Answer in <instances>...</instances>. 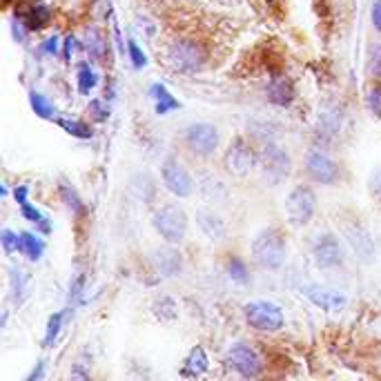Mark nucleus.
<instances>
[{
    "instance_id": "nucleus-1",
    "label": "nucleus",
    "mask_w": 381,
    "mask_h": 381,
    "mask_svg": "<svg viewBox=\"0 0 381 381\" xmlns=\"http://www.w3.org/2000/svg\"><path fill=\"white\" fill-rule=\"evenodd\" d=\"M252 261L263 270H279L286 263L288 241L279 228H263L250 245Z\"/></svg>"
},
{
    "instance_id": "nucleus-2",
    "label": "nucleus",
    "mask_w": 381,
    "mask_h": 381,
    "mask_svg": "<svg viewBox=\"0 0 381 381\" xmlns=\"http://www.w3.org/2000/svg\"><path fill=\"white\" fill-rule=\"evenodd\" d=\"M156 235L169 245H179L188 235V214L176 203L161 205L152 216Z\"/></svg>"
},
{
    "instance_id": "nucleus-3",
    "label": "nucleus",
    "mask_w": 381,
    "mask_h": 381,
    "mask_svg": "<svg viewBox=\"0 0 381 381\" xmlns=\"http://www.w3.org/2000/svg\"><path fill=\"white\" fill-rule=\"evenodd\" d=\"M167 60H169V67L179 74H196L203 69L207 60V52L199 41L181 39L169 45Z\"/></svg>"
},
{
    "instance_id": "nucleus-4",
    "label": "nucleus",
    "mask_w": 381,
    "mask_h": 381,
    "mask_svg": "<svg viewBox=\"0 0 381 381\" xmlns=\"http://www.w3.org/2000/svg\"><path fill=\"white\" fill-rule=\"evenodd\" d=\"M317 212V194L310 186H294L286 199V219L292 228H305Z\"/></svg>"
},
{
    "instance_id": "nucleus-5",
    "label": "nucleus",
    "mask_w": 381,
    "mask_h": 381,
    "mask_svg": "<svg viewBox=\"0 0 381 381\" xmlns=\"http://www.w3.org/2000/svg\"><path fill=\"white\" fill-rule=\"evenodd\" d=\"M243 317L250 324V328L259 330V333H277L284 328L286 317L284 310L272 301H250L243 305Z\"/></svg>"
},
{
    "instance_id": "nucleus-6",
    "label": "nucleus",
    "mask_w": 381,
    "mask_h": 381,
    "mask_svg": "<svg viewBox=\"0 0 381 381\" xmlns=\"http://www.w3.org/2000/svg\"><path fill=\"white\" fill-rule=\"evenodd\" d=\"M259 156L261 152L243 137H237L228 145L226 156H223V165L232 176H248L250 172L259 165Z\"/></svg>"
},
{
    "instance_id": "nucleus-7",
    "label": "nucleus",
    "mask_w": 381,
    "mask_h": 381,
    "mask_svg": "<svg viewBox=\"0 0 381 381\" xmlns=\"http://www.w3.org/2000/svg\"><path fill=\"white\" fill-rule=\"evenodd\" d=\"M259 152H261L259 165H261V172H263L265 181L272 183V186L284 183L290 176V169H292L290 154L281 145H277L275 141H265Z\"/></svg>"
},
{
    "instance_id": "nucleus-8",
    "label": "nucleus",
    "mask_w": 381,
    "mask_h": 381,
    "mask_svg": "<svg viewBox=\"0 0 381 381\" xmlns=\"http://www.w3.org/2000/svg\"><path fill=\"white\" fill-rule=\"evenodd\" d=\"M226 363L243 379H259L263 373V359L252 343H232L226 352Z\"/></svg>"
},
{
    "instance_id": "nucleus-9",
    "label": "nucleus",
    "mask_w": 381,
    "mask_h": 381,
    "mask_svg": "<svg viewBox=\"0 0 381 381\" xmlns=\"http://www.w3.org/2000/svg\"><path fill=\"white\" fill-rule=\"evenodd\" d=\"M312 261L319 270H335L341 268L346 261V252L337 235L333 232H324L317 235L312 241Z\"/></svg>"
},
{
    "instance_id": "nucleus-10",
    "label": "nucleus",
    "mask_w": 381,
    "mask_h": 381,
    "mask_svg": "<svg viewBox=\"0 0 381 381\" xmlns=\"http://www.w3.org/2000/svg\"><path fill=\"white\" fill-rule=\"evenodd\" d=\"M161 179H163L165 190L169 194L179 196V199H188V196L194 192L192 174L188 172V167L174 156H167L165 161L161 163Z\"/></svg>"
},
{
    "instance_id": "nucleus-11",
    "label": "nucleus",
    "mask_w": 381,
    "mask_h": 381,
    "mask_svg": "<svg viewBox=\"0 0 381 381\" xmlns=\"http://www.w3.org/2000/svg\"><path fill=\"white\" fill-rule=\"evenodd\" d=\"M183 143L194 156L207 158L216 152L219 147V130L210 123H192L183 134Z\"/></svg>"
},
{
    "instance_id": "nucleus-12",
    "label": "nucleus",
    "mask_w": 381,
    "mask_h": 381,
    "mask_svg": "<svg viewBox=\"0 0 381 381\" xmlns=\"http://www.w3.org/2000/svg\"><path fill=\"white\" fill-rule=\"evenodd\" d=\"M303 167H305V174H308L314 183H321V186H335V183L341 179L339 165L324 150H317V147L305 154Z\"/></svg>"
},
{
    "instance_id": "nucleus-13",
    "label": "nucleus",
    "mask_w": 381,
    "mask_h": 381,
    "mask_svg": "<svg viewBox=\"0 0 381 381\" xmlns=\"http://www.w3.org/2000/svg\"><path fill=\"white\" fill-rule=\"evenodd\" d=\"M301 294L324 312H339V310L346 308V303H348L346 294H341L337 290L321 288V286H305L301 290Z\"/></svg>"
},
{
    "instance_id": "nucleus-14",
    "label": "nucleus",
    "mask_w": 381,
    "mask_h": 381,
    "mask_svg": "<svg viewBox=\"0 0 381 381\" xmlns=\"http://www.w3.org/2000/svg\"><path fill=\"white\" fill-rule=\"evenodd\" d=\"M14 199L20 207V214L25 221H29V223L36 226V230H41L43 235H52V221H49V216H45L39 207L29 203V188L27 186H16Z\"/></svg>"
},
{
    "instance_id": "nucleus-15",
    "label": "nucleus",
    "mask_w": 381,
    "mask_h": 381,
    "mask_svg": "<svg viewBox=\"0 0 381 381\" xmlns=\"http://www.w3.org/2000/svg\"><path fill=\"white\" fill-rule=\"evenodd\" d=\"M196 226H199L203 235L210 241H214V243L226 241V237H228L226 221L221 219L214 210H199V212H196Z\"/></svg>"
},
{
    "instance_id": "nucleus-16",
    "label": "nucleus",
    "mask_w": 381,
    "mask_h": 381,
    "mask_svg": "<svg viewBox=\"0 0 381 381\" xmlns=\"http://www.w3.org/2000/svg\"><path fill=\"white\" fill-rule=\"evenodd\" d=\"M207 370H210V359H207V352L203 350V346H194L188 352V357L183 359L181 377H186V379H199Z\"/></svg>"
},
{
    "instance_id": "nucleus-17",
    "label": "nucleus",
    "mask_w": 381,
    "mask_h": 381,
    "mask_svg": "<svg viewBox=\"0 0 381 381\" xmlns=\"http://www.w3.org/2000/svg\"><path fill=\"white\" fill-rule=\"evenodd\" d=\"M154 263H156V272L158 277H176L181 275V270H183V256L179 250L174 248H163V250H158L156 256H154Z\"/></svg>"
},
{
    "instance_id": "nucleus-18",
    "label": "nucleus",
    "mask_w": 381,
    "mask_h": 381,
    "mask_svg": "<svg viewBox=\"0 0 381 381\" xmlns=\"http://www.w3.org/2000/svg\"><path fill=\"white\" fill-rule=\"evenodd\" d=\"M18 252L25 256L27 261L36 263V261H41L43 259V254H45V241L36 235V232H29V230H22L18 232Z\"/></svg>"
},
{
    "instance_id": "nucleus-19",
    "label": "nucleus",
    "mask_w": 381,
    "mask_h": 381,
    "mask_svg": "<svg viewBox=\"0 0 381 381\" xmlns=\"http://www.w3.org/2000/svg\"><path fill=\"white\" fill-rule=\"evenodd\" d=\"M268 101L277 107H288L294 101V88L286 76H277L268 85Z\"/></svg>"
},
{
    "instance_id": "nucleus-20",
    "label": "nucleus",
    "mask_w": 381,
    "mask_h": 381,
    "mask_svg": "<svg viewBox=\"0 0 381 381\" xmlns=\"http://www.w3.org/2000/svg\"><path fill=\"white\" fill-rule=\"evenodd\" d=\"M346 237L352 245V250L357 252L363 261H368L375 254V243L370 239V232H368L366 228L357 226V230H346Z\"/></svg>"
},
{
    "instance_id": "nucleus-21",
    "label": "nucleus",
    "mask_w": 381,
    "mask_h": 381,
    "mask_svg": "<svg viewBox=\"0 0 381 381\" xmlns=\"http://www.w3.org/2000/svg\"><path fill=\"white\" fill-rule=\"evenodd\" d=\"M226 272L228 277L235 281L237 286H248L250 284V268L248 263H245L239 254H230L228 256V261H226Z\"/></svg>"
},
{
    "instance_id": "nucleus-22",
    "label": "nucleus",
    "mask_w": 381,
    "mask_h": 381,
    "mask_svg": "<svg viewBox=\"0 0 381 381\" xmlns=\"http://www.w3.org/2000/svg\"><path fill=\"white\" fill-rule=\"evenodd\" d=\"M150 92H152V98H154V103H156V112L158 114H167V112H172V109H179L181 107V103L167 92L165 85L156 83V85H152Z\"/></svg>"
},
{
    "instance_id": "nucleus-23",
    "label": "nucleus",
    "mask_w": 381,
    "mask_h": 381,
    "mask_svg": "<svg viewBox=\"0 0 381 381\" xmlns=\"http://www.w3.org/2000/svg\"><path fill=\"white\" fill-rule=\"evenodd\" d=\"M22 22L27 25V27L34 32H39V29H43L45 25L49 22V9L45 7V5H32V7H27L22 11Z\"/></svg>"
},
{
    "instance_id": "nucleus-24",
    "label": "nucleus",
    "mask_w": 381,
    "mask_h": 381,
    "mask_svg": "<svg viewBox=\"0 0 381 381\" xmlns=\"http://www.w3.org/2000/svg\"><path fill=\"white\" fill-rule=\"evenodd\" d=\"M58 194H60V199H63V203L67 205L69 212H74V214H83L85 212L83 199L78 196V192L69 186V183H60V186H58Z\"/></svg>"
},
{
    "instance_id": "nucleus-25",
    "label": "nucleus",
    "mask_w": 381,
    "mask_h": 381,
    "mask_svg": "<svg viewBox=\"0 0 381 381\" xmlns=\"http://www.w3.org/2000/svg\"><path fill=\"white\" fill-rule=\"evenodd\" d=\"M152 310H154V317L161 319V321H174V319L179 317V305L172 297L156 299L154 305H152Z\"/></svg>"
},
{
    "instance_id": "nucleus-26",
    "label": "nucleus",
    "mask_w": 381,
    "mask_h": 381,
    "mask_svg": "<svg viewBox=\"0 0 381 381\" xmlns=\"http://www.w3.org/2000/svg\"><path fill=\"white\" fill-rule=\"evenodd\" d=\"M63 324H65V312H54L52 317L47 319V328H45V337H43V346L45 348H52L60 330H63Z\"/></svg>"
},
{
    "instance_id": "nucleus-27",
    "label": "nucleus",
    "mask_w": 381,
    "mask_h": 381,
    "mask_svg": "<svg viewBox=\"0 0 381 381\" xmlns=\"http://www.w3.org/2000/svg\"><path fill=\"white\" fill-rule=\"evenodd\" d=\"M339 127H341V116L335 109H328V112H324L321 118H319V134L326 139H333L339 132Z\"/></svg>"
},
{
    "instance_id": "nucleus-28",
    "label": "nucleus",
    "mask_w": 381,
    "mask_h": 381,
    "mask_svg": "<svg viewBox=\"0 0 381 381\" xmlns=\"http://www.w3.org/2000/svg\"><path fill=\"white\" fill-rule=\"evenodd\" d=\"M60 127H63L67 134H71V137H76V139H92L94 137V132L90 127V123H85V120H69V118H58L56 120Z\"/></svg>"
},
{
    "instance_id": "nucleus-29",
    "label": "nucleus",
    "mask_w": 381,
    "mask_h": 381,
    "mask_svg": "<svg viewBox=\"0 0 381 381\" xmlns=\"http://www.w3.org/2000/svg\"><path fill=\"white\" fill-rule=\"evenodd\" d=\"M29 103H32V109L36 112V116H41V118H54V116H56L54 105L49 103L43 94L32 92V94H29Z\"/></svg>"
},
{
    "instance_id": "nucleus-30",
    "label": "nucleus",
    "mask_w": 381,
    "mask_h": 381,
    "mask_svg": "<svg viewBox=\"0 0 381 381\" xmlns=\"http://www.w3.org/2000/svg\"><path fill=\"white\" fill-rule=\"evenodd\" d=\"M98 85V76H96V71L90 67V65H81L78 67V90L81 94L88 96L94 88Z\"/></svg>"
},
{
    "instance_id": "nucleus-31",
    "label": "nucleus",
    "mask_w": 381,
    "mask_h": 381,
    "mask_svg": "<svg viewBox=\"0 0 381 381\" xmlns=\"http://www.w3.org/2000/svg\"><path fill=\"white\" fill-rule=\"evenodd\" d=\"M366 67H368V74H370V76L381 78V45L379 43H373L370 47H368Z\"/></svg>"
},
{
    "instance_id": "nucleus-32",
    "label": "nucleus",
    "mask_w": 381,
    "mask_h": 381,
    "mask_svg": "<svg viewBox=\"0 0 381 381\" xmlns=\"http://www.w3.org/2000/svg\"><path fill=\"white\" fill-rule=\"evenodd\" d=\"M9 286H11V297H14V301H20V299H22V294H25V288H27V277H25L22 270L11 268Z\"/></svg>"
},
{
    "instance_id": "nucleus-33",
    "label": "nucleus",
    "mask_w": 381,
    "mask_h": 381,
    "mask_svg": "<svg viewBox=\"0 0 381 381\" xmlns=\"http://www.w3.org/2000/svg\"><path fill=\"white\" fill-rule=\"evenodd\" d=\"M366 105L375 118H381V83H375L366 94Z\"/></svg>"
},
{
    "instance_id": "nucleus-34",
    "label": "nucleus",
    "mask_w": 381,
    "mask_h": 381,
    "mask_svg": "<svg viewBox=\"0 0 381 381\" xmlns=\"http://www.w3.org/2000/svg\"><path fill=\"white\" fill-rule=\"evenodd\" d=\"M18 241H20V237L16 235L14 230H3V232H0V243H3L5 254L18 252Z\"/></svg>"
},
{
    "instance_id": "nucleus-35",
    "label": "nucleus",
    "mask_w": 381,
    "mask_h": 381,
    "mask_svg": "<svg viewBox=\"0 0 381 381\" xmlns=\"http://www.w3.org/2000/svg\"><path fill=\"white\" fill-rule=\"evenodd\" d=\"M88 49L92 52L94 58H103L105 43H103V36L98 34V32H90V34H88Z\"/></svg>"
},
{
    "instance_id": "nucleus-36",
    "label": "nucleus",
    "mask_w": 381,
    "mask_h": 381,
    "mask_svg": "<svg viewBox=\"0 0 381 381\" xmlns=\"http://www.w3.org/2000/svg\"><path fill=\"white\" fill-rule=\"evenodd\" d=\"M83 292H85V275H78L76 279L71 281V286H69V303L71 305L81 303Z\"/></svg>"
},
{
    "instance_id": "nucleus-37",
    "label": "nucleus",
    "mask_w": 381,
    "mask_h": 381,
    "mask_svg": "<svg viewBox=\"0 0 381 381\" xmlns=\"http://www.w3.org/2000/svg\"><path fill=\"white\" fill-rule=\"evenodd\" d=\"M127 49H130V58H132V65L137 67V69H141V67H145V63H147V58H145V54H143V49L134 43V41H130L127 43Z\"/></svg>"
},
{
    "instance_id": "nucleus-38",
    "label": "nucleus",
    "mask_w": 381,
    "mask_h": 381,
    "mask_svg": "<svg viewBox=\"0 0 381 381\" xmlns=\"http://www.w3.org/2000/svg\"><path fill=\"white\" fill-rule=\"evenodd\" d=\"M69 379L71 381H94L92 375H90V370L83 363H74L71 373H69Z\"/></svg>"
},
{
    "instance_id": "nucleus-39",
    "label": "nucleus",
    "mask_w": 381,
    "mask_h": 381,
    "mask_svg": "<svg viewBox=\"0 0 381 381\" xmlns=\"http://www.w3.org/2000/svg\"><path fill=\"white\" fill-rule=\"evenodd\" d=\"M90 112H92V118L96 120V123H103L105 118H107V107H103V103H98V101H94L92 105H90Z\"/></svg>"
},
{
    "instance_id": "nucleus-40",
    "label": "nucleus",
    "mask_w": 381,
    "mask_h": 381,
    "mask_svg": "<svg viewBox=\"0 0 381 381\" xmlns=\"http://www.w3.org/2000/svg\"><path fill=\"white\" fill-rule=\"evenodd\" d=\"M370 20H373V27L381 34V0H375V3H373Z\"/></svg>"
},
{
    "instance_id": "nucleus-41",
    "label": "nucleus",
    "mask_w": 381,
    "mask_h": 381,
    "mask_svg": "<svg viewBox=\"0 0 381 381\" xmlns=\"http://www.w3.org/2000/svg\"><path fill=\"white\" fill-rule=\"evenodd\" d=\"M41 49H43L45 54L54 56V54L58 52V36H52V39H47V41L41 45Z\"/></svg>"
},
{
    "instance_id": "nucleus-42",
    "label": "nucleus",
    "mask_w": 381,
    "mask_h": 381,
    "mask_svg": "<svg viewBox=\"0 0 381 381\" xmlns=\"http://www.w3.org/2000/svg\"><path fill=\"white\" fill-rule=\"evenodd\" d=\"M43 375H45V361H39L34 366V370L29 373V377L25 381H43Z\"/></svg>"
},
{
    "instance_id": "nucleus-43",
    "label": "nucleus",
    "mask_w": 381,
    "mask_h": 381,
    "mask_svg": "<svg viewBox=\"0 0 381 381\" xmlns=\"http://www.w3.org/2000/svg\"><path fill=\"white\" fill-rule=\"evenodd\" d=\"M373 194L381 201V172H377L375 179H373Z\"/></svg>"
},
{
    "instance_id": "nucleus-44",
    "label": "nucleus",
    "mask_w": 381,
    "mask_h": 381,
    "mask_svg": "<svg viewBox=\"0 0 381 381\" xmlns=\"http://www.w3.org/2000/svg\"><path fill=\"white\" fill-rule=\"evenodd\" d=\"M74 49H76V39H74V36H69V39L65 41V56H67V58H71Z\"/></svg>"
}]
</instances>
